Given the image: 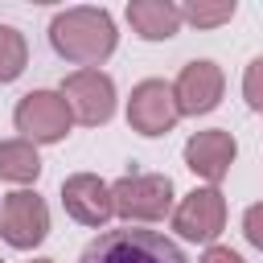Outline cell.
I'll use <instances>...</instances> for the list:
<instances>
[{
    "instance_id": "obj_17",
    "label": "cell",
    "mask_w": 263,
    "mask_h": 263,
    "mask_svg": "<svg viewBox=\"0 0 263 263\" xmlns=\"http://www.w3.org/2000/svg\"><path fill=\"white\" fill-rule=\"evenodd\" d=\"M242 234H247V242H251L255 251H263V201L247 205V214H242Z\"/></svg>"
},
{
    "instance_id": "obj_15",
    "label": "cell",
    "mask_w": 263,
    "mask_h": 263,
    "mask_svg": "<svg viewBox=\"0 0 263 263\" xmlns=\"http://www.w3.org/2000/svg\"><path fill=\"white\" fill-rule=\"evenodd\" d=\"M238 12V4L234 0H218V4H181V25H193V29H218V25H226L230 16Z\"/></svg>"
},
{
    "instance_id": "obj_4",
    "label": "cell",
    "mask_w": 263,
    "mask_h": 263,
    "mask_svg": "<svg viewBox=\"0 0 263 263\" xmlns=\"http://www.w3.org/2000/svg\"><path fill=\"white\" fill-rule=\"evenodd\" d=\"M12 123H16L21 140H29V144H62L74 127V111L62 99V90H29V95H21Z\"/></svg>"
},
{
    "instance_id": "obj_10",
    "label": "cell",
    "mask_w": 263,
    "mask_h": 263,
    "mask_svg": "<svg viewBox=\"0 0 263 263\" xmlns=\"http://www.w3.org/2000/svg\"><path fill=\"white\" fill-rule=\"evenodd\" d=\"M234 156H238V140L226 127H205L185 140V168L193 177H201L205 185H218L230 173Z\"/></svg>"
},
{
    "instance_id": "obj_14",
    "label": "cell",
    "mask_w": 263,
    "mask_h": 263,
    "mask_svg": "<svg viewBox=\"0 0 263 263\" xmlns=\"http://www.w3.org/2000/svg\"><path fill=\"white\" fill-rule=\"evenodd\" d=\"M29 66V41L16 25H0V82H16Z\"/></svg>"
},
{
    "instance_id": "obj_8",
    "label": "cell",
    "mask_w": 263,
    "mask_h": 263,
    "mask_svg": "<svg viewBox=\"0 0 263 263\" xmlns=\"http://www.w3.org/2000/svg\"><path fill=\"white\" fill-rule=\"evenodd\" d=\"M62 99L70 103L74 119L86 127H103L115 115V82L103 70H74L62 78Z\"/></svg>"
},
{
    "instance_id": "obj_20",
    "label": "cell",
    "mask_w": 263,
    "mask_h": 263,
    "mask_svg": "<svg viewBox=\"0 0 263 263\" xmlns=\"http://www.w3.org/2000/svg\"><path fill=\"white\" fill-rule=\"evenodd\" d=\"M0 263H4V259H0Z\"/></svg>"
},
{
    "instance_id": "obj_16",
    "label": "cell",
    "mask_w": 263,
    "mask_h": 263,
    "mask_svg": "<svg viewBox=\"0 0 263 263\" xmlns=\"http://www.w3.org/2000/svg\"><path fill=\"white\" fill-rule=\"evenodd\" d=\"M242 99H247V107H251V111H259V115H263V53H259V58H251V62H247V70H242Z\"/></svg>"
},
{
    "instance_id": "obj_3",
    "label": "cell",
    "mask_w": 263,
    "mask_h": 263,
    "mask_svg": "<svg viewBox=\"0 0 263 263\" xmlns=\"http://www.w3.org/2000/svg\"><path fill=\"white\" fill-rule=\"evenodd\" d=\"M111 205L127 226L160 222L164 214H173V181L168 173H127L111 181Z\"/></svg>"
},
{
    "instance_id": "obj_5",
    "label": "cell",
    "mask_w": 263,
    "mask_h": 263,
    "mask_svg": "<svg viewBox=\"0 0 263 263\" xmlns=\"http://www.w3.org/2000/svg\"><path fill=\"white\" fill-rule=\"evenodd\" d=\"M181 111H177V95H173V82L164 78H144L132 86L127 95V127L140 132V136H168L177 127Z\"/></svg>"
},
{
    "instance_id": "obj_19",
    "label": "cell",
    "mask_w": 263,
    "mask_h": 263,
    "mask_svg": "<svg viewBox=\"0 0 263 263\" xmlns=\"http://www.w3.org/2000/svg\"><path fill=\"white\" fill-rule=\"evenodd\" d=\"M29 263H58V259H29Z\"/></svg>"
},
{
    "instance_id": "obj_1",
    "label": "cell",
    "mask_w": 263,
    "mask_h": 263,
    "mask_svg": "<svg viewBox=\"0 0 263 263\" xmlns=\"http://www.w3.org/2000/svg\"><path fill=\"white\" fill-rule=\"evenodd\" d=\"M49 45L58 58H66L82 70H99V62H107L119 45L115 16L107 8H95V4L62 8L49 21Z\"/></svg>"
},
{
    "instance_id": "obj_11",
    "label": "cell",
    "mask_w": 263,
    "mask_h": 263,
    "mask_svg": "<svg viewBox=\"0 0 263 263\" xmlns=\"http://www.w3.org/2000/svg\"><path fill=\"white\" fill-rule=\"evenodd\" d=\"M62 205L74 222L82 226H107L115 218V205H111V185L99 177V173H70L62 181Z\"/></svg>"
},
{
    "instance_id": "obj_6",
    "label": "cell",
    "mask_w": 263,
    "mask_h": 263,
    "mask_svg": "<svg viewBox=\"0 0 263 263\" xmlns=\"http://www.w3.org/2000/svg\"><path fill=\"white\" fill-rule=\"evenodd\" d=\"M49 234V205L33 189H16L0 201V238L16 251L41 247Z\"/></svg>"
},
{
    "instance_id": "obj_12",
    "label": "cell",
    "mask_w": 263,
    "mask_h": 263,
    "mask_svg": "<svg viewBox=\"0 0 263 263\" xmlns=\"http://www.w3.org/2000/svg\"><path fill=\"white\" fill-rule=\"evenodd\" d=\"M123 16L140 41H168L181 29V4L173 0H132Z\"/></svg>"
},
{
    "instance_id": "obj_7",
    "label": "cell",
    "mask_w": 263,
    "mask_h": 263,
    "mask_svg": "<svg viewBox=\"0 0 263 263\" xmlns=\"http://www.w3.org/2000/svg\"><path fill=\"white\" fill-rule=\"evenodd\" d=\"M173 230L185 242H214L226 230V197L218 185H201L173 205Z\"/></svg>"
},
{
    "instance_id": "obj_18",
    "label": "cell",
    "mask_w": 263,
    "mask_h": 263,
    "mask_svg": "<svg viewBox=\"0 0 263 263\" xmlns=\"http://www.w3.org/2000/svg\"><path fill=\"white\" fill-rule=\"evenodd\" d=\"M201 263H247L234 247H218V242H210L205 247V255H201Z\"/></svg>"
},
{
    "instance_id": "obj_9",
    "label": "cell",
    "mask_w": 263,
    "mask_h": 263,
    "mask_svg": "<svg viewBox=\"0 0 263 263\" xmlns=\"http://www.w3.org/2000/svg\"><path fill=\"white\" fill-rule=\"evenodd\" d=\"M222 90H226V74L210 58L185 62L181 74H177V82H173V95H177V111L181 115H210L222 103Z\"/></svg>"
},
{
    "instance_id": "obj_13",
    "label": "cell",
    "mask_w": 263,
    "mask_h": 263,
    "mask_svg": "<svg viewBox=\"0 0 263 263\" xmlns=\"http://www.w3.org/2000/svg\"><path fill=\"white\" fill-rule=\"evenodd\" d=\"M41 177V152L29 140H4L0 144V181L33 185Z\"/></svg>"
},
{
    "instance_id": "obj_2",
    "label": "cell",
    "mask_w": 263,
    "mask_h": 263,
    "mask_svg": "<svg viewBox=\"0 0 263 263\" xmlns=\"http://www.w3.org/2000/svg\"><path fill=\"white\" fill-rule=\"evenodd\" d=\"M78 263H189L185 251L164 238L160 230H140V226H119V230H107L99 234L82 255Z\"/></svg>"
}]
</instances>
